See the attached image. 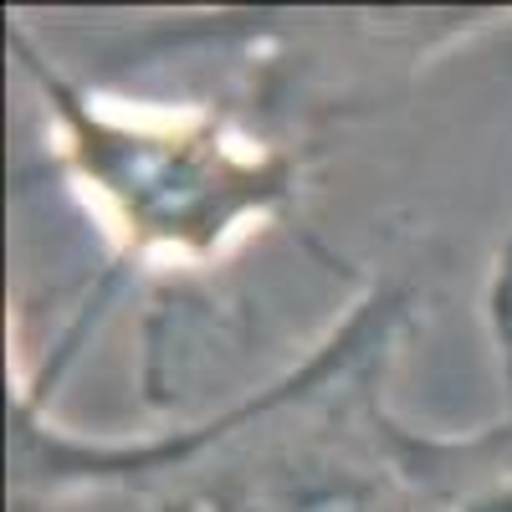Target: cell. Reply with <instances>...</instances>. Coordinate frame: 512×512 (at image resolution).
I'll use <instances>...</instances> for the list:
<instances>
[{
  "instance_id": "3",
  "label": "cell",
  "mask_w": 512,
  "mask_h": 512,
  "mask_svg": "<svg viewBox=\"0 0 512 512\" xmlns=\"http://www.w3.org/2000/svg\"><path fill=\"white\" fill-rule=\"evenodd\" d=\"M482 318H487V338H492V364H497V415L512 420V236L492 251L487 267V287H482Z\"/></svg>"
},
{
  "instance_id": "4",
  "label": "cell",
  "mask_w": 512,
  "mask_h": 512,
  "mask_svg": "<svg viewBox=\"0 0 512 512\" xmlns=\"http://www.w3.org/2000/svg\"><path fill=\"white\" fill-rule=\"evenodd\" d=\"M11 512H164V507L128 492H77V497H11Z\"/></svg>"
},
{
  "instance_id": "2",
  "label": "cell",
  "mask_w": 512,
  "mask_h": 512,
  "mask_svg": "<svg viewBox=\"0 0 512 512\" xmlns=\"http://www.w3.org/2000/svg\"><path fill=\"white\" fill-rule=\"evenodd\" d=\"M410 318V282H369L282 374L175 431L82 436L16 395L11 497L128 492L169 512H420L441 436L405 425L390 405Z\"/></svg>"
},
{
  "instance_id": "5",
  "label": "cell",
  "mask_w": 512,
  "mask_h": 512,
  "mask_svg": "<svg viewBox=\"0 0 512 512\" xmlns=\"http://www.w3.org/2000/svg\"><path fill=\"white\" fill-rule=\"evenodd\" d=\"M164 512H169V507H164Z\"/></svg>"
},
{
  "instance_id": "1",
  "label": "cell",
  "mask_w": 512,
  "mask_h": 512,
  "mask_svg": "<svg viewBox=\"0 0 512 512\" xmlns=\"http://www.w3.org/2000/svg\"><path fill=\"white\" fill-rule=\"evenodd\" d=\"M216 21V77L169 88L118 41L113 72H82L36 21L11 16V67L31 93L47 169L113 246L108 287L144 272L154 292H190L303 216L318 103H292L272 26Z\"/></svg>"
}]
</instances>
